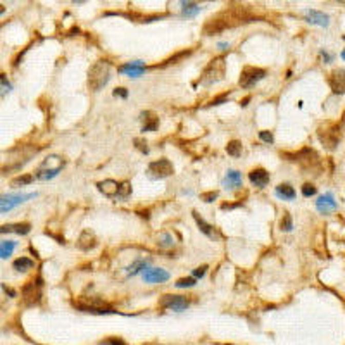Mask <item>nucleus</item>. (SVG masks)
<instances>
[{
  "label": "nucleus",
  "mask_w": 345,
  "mask_h": 345,
  "mask_svg": "<svg viewBox=\"0 0 345 345\" xmlns=\"http://www.w3.org/2000/svg\"><path fill=\"white\" fill-rule=\"evenodd\" d=\"M111 79V64L107 60H97L88 69V88L92 92H100Z\"/></svg>",
  "instance_id": "obj_1"
},
{
  "label": "nucleus",
  "mask_w": 345,
  "mask_h": 345,
  "mask_svg": "<svg viewBox=\"0 0 345 345\" xmlns=\"http://www.w3.org/2000/svg\"><path fill=\"white\" fill-rule=\"evenodd\" d=\"M64 166H66V160L60 157V155H49L47 159H44V163L40 164L38 169H36L35 178L42 179V181H49V179L57 176V174L63 171Z\"/></svg>",
  "instance_id": "obj_2"
},
{
  "label": "nucleus",
  "mask_w": 345,
  "mask_h": 345,
  "mask_svg": "<svg viewBox=\"0 0 345 345\" xmlns=\"http://www.w3.org/2000/svg\"><path fill=\"white\" fill-rule=\"evenodd\" d=\"M238 23H242V16H235L233 12H230V16H228V12H221L219 16L212 17V19L206 23L204 33L207 36H211V35H216V33L225 31L226 28L238 25Z\"/></svg>",
  "instance_id": "obj_3"
},
{
  "label": "nucleus",
  "mask_w": 345,
  "mask_h": 345,
  "mask_svg": "<svg viewBox=\"0 0 345 345\" xmlns=\"http://www.w3.org/2000/svg\"><path fill=\"white\" fill-rule=\"evenodd\" d=\"M225 73H226L225 57L212 59L211 63L207 64V68L204 69V73L200 74V85L202 87H211V85L221 82V79L225 78Z\"/></svg>",
  "instance_id": "obj_4"
},
{
  "label": "nucleus",
  "mask_w": 345,
  "mask_h": 345,
  "mask_svg": "<svg viewBox=\"0 0 345 345\" xmlns=\"http://www.w3.org/2000/svg\"><path fill=\"white\" fill-rule=\"evenodd\" d=\"M74 307L79 311H83V313H88V314H112L116 313L112 307H109L106 302L102 300H97V299H79V300H74L73 302Z\"/></svg>",
  "instance_id": "obj_5"
},
{
  "label": "nucleus",
  "mask_w": 345,
  "mask_h": 345,
  "mask_svg": "<svg viewBox=\"0 0 345 345\" xmlns=\"http://www.w3.org/2000/svg\"><path fill=\"white\" fill-rule=\"evenodd\" d=\"M268 71L262 68H254V66H245L242 69V74H240L238 85L242 88H252L261 82V79L266 78Z\"/></svg>",
  "instance_id": "obj_6"
},
{
  "label": "nucleus",
  "mask_w": 345,
  "mask_h": 345,
  "mask_svg": "<svg viewBox=\"0 0 345 345\" xmlns=\"http://www.w3.org/2000/svg\"><path fill=\"white\" fill-rule=\"evenodd\" d=\"M147 173H149V176L154 178V179H164V178L171 176V174L174 173V166L169 159L163 157V159L152 160L147 168Z\"/></svg>",
  "instance_id": "obj_7"
},
{
  "label": "nucleus",
  "mask_w": 345,
  "mask_h": 345,
  "mask_svg": "<svg viewBox=\"0 0 345 345\" xmlns=\"http://www.w3.org/2000/svg\"><path fill=\"white\" fill-rule=\"evenodd\" d=\"M318 136H319L321 144H323L326 149L333 150L338 145V141H340V128H338V125H332V123H328V125L321 126L319 131H318Z\"/></svg>",
  "instance_id": "obj_8"
},
{
  "label": "nucleus",
  "mask_w": 345,
  "mask_h": 345,
  "mask_svg": "<svg viewBox=\"0 0 345 345\" xmlns=\"http://www.w3.org/2000/svg\"><path fill=\"white\" fill-rule=\"evenodd\" d=\"M36 193H16V195H0V212H9L12 211L14 207L21 206L23 202L30 200V198H35Z\"/></svg>",
  "instance_id": "obj_9"
},
{
  "label": "nucleus",
  "mask_w": 345,
  "mask_h": 345,
  "mask_svg": "<svg viewBox=\"0 0 345 345\" xmlns=\"http://www.w3.org/2000/svg\"><path fill=\"white\" fill-rule=\"evenodd\" d=\"M159 306L163 307V309L176 311V313H181V311H185L187 307L190 306V300H188L187 297H183V295H173V294H168V295H163V299L159 300Z\"/></svg>",
  "instance_id": "obj_10"
},
{
  "label": "nucleus",
  "mask_w": 345,
  "mask_h": 345,
  "mask_svg": "<svg viewBox=\"0 0 345 345\" xmlns=\"http://www.w3.org/2000/svg\"><path fill=\"white\" fill-rule=\"evenodd\" d=\"M328 85L333 93L343 95L345 93V69L343 68L333 69L332 73L328 74Z\"/></svg>",
  "instance_id": "obj_11"
},
{
  "label": "nucleus",
  "mask_w": 345,
  "mask_h": 345,
  "mask_svg": "<svg viewBox=\"0 0 345 345\" xmlns=\"http://www.w3.org/2000/svg\"><path fill=\"white\" fill-rule=\"evenodd\" d=\"M40 297H42V283H40V280H36V281L33 280V281L28 283L25 288H23V299H25V302L28 306L38 304Z\"/></svg>",
  "instance_id": "obj_12"
},
{
  "label": "nucleus",
  "mask_w": 345,
  "mask_h": 345,
  "mask_svg": "<svg viewBox=\"0 0 345 345\" xmlns=\"http://www.w3.org/2000/svg\"><path fill=\"white\" fill-rule=\"evenodd\" d=\"M145 283H164L169 280V273L163 268H147L141 273Z\"/></svg>",
  "instance_id": "obj_13"
},
{
  "label": "nucleus",
  "mask_w": 345,
  "mask_h": 345,
  "mask_svg": "<svg viewBox=\"0 0 345 345\" xmlns=\"http://www.w3.org/2000/svg\"><path fill=\"white\" fill-rule=\"evenodd\" d=\"M117 71L130 78H138L145 73V64L141 63V60H133V63H126V64L119 66Z\"/></svg>",
  "instance_id": "obj_14"
},
{
  "label": "nucleus",
  "mask_w": 345,
  "mask_h": 345,
  "mask_svg": "<svg viewBox=\"0 0 345 345\" xmlns=\"http://www.w3.org/2000/svg\"><path fill=\"white\" fill-rule=\"evenodd\" d=\"M304 17L307 23L311 25H318V26H328L330 25V16L321 11H314V9H307L304 11Z\"/></svg>",
  "instance_id": "obj_15"
},
{
  "label": "nucleus",
  "mask_w": 345,
  "mask_h": 345,
  "mask_svg": "<svg viewBox=\"0 0 345 345\" xmlns=\"http://www.w3.org/2000/svg\"><path fill=\"white\" fill-rule=\"evenodd\" d=\"M269 173L266 171V169H262V168H256V169H252V171L249 173V179H250V183H252L254 187H257V188H264L269 183Z\"/></svg>",
  "instance_id": "obj_16"
},
{
  "label": "nucleus",
  "mask_w": 345,
  "mask_h": 345,
  "mask_svg": "<svg viewBox=\"0 0 345 345\" xmlns=\"http://www.w3.org/2000/svg\"><path fill=\"white\" fill-rule=\"evenodd\" d=\"M316 209H318L321 214H328V212L337 209V202H335L332 193H324V195H321L318 200H316Z\"/></svg>",
  "instance_id": "obj_17"
},
{
  "label": "nucleus",
  "mask_w": 345,
  "mask_h": 345,
  "mask_svg": "<svg viewBox=\"0 0 345 345\" xmlns=\"http://www.w3.org/2000/svg\"><path fill=\"white\" fill-rule=\"evenodd\" d=\"M98 192L104 193L109 198H117V190H119V183L114 179H104V181L97 183Z\"/></svg>",
  "instance_id": "obj_18"
},
{
  "label": "nucleus",
  "mask_w": 345,
  "mask_h": 345,
  "mask_svg": "<svg viewBox=\"0 0 345 345\" xmlns=\"http://www.w3.org/2000/svg\"><path fill=\"white\" fill-rule=\"evenodd\" d=\"M193 214V219H195V223H197V226H198V230L202 231V233L206 235V237H209V238H219V233H217V230L214 228V226H211L209 223H206L204 221V217H200L198 216V212L197 211H193L192 212Z\"/></svg>",
  "instance_id": "obj_19"
},
{
  "label": "nucleus",
  "mask_w": 345,
  "mask_h": 345,
  "mask_svg": "<svg viewBox=\"0 0 345 345\" xmlns=\"http://www.w3.org/2000/svg\"><path fill=\"white\" fill-rule=\"evenodd\" d=\"M95 245H97L95 233L90 231V230H83L82 235H79V238H78V247L82 250H92Z\"/></svg>",
  "instance_id": "obj_20"
},
{
  "label": "nucleus",
  "mask_w": 345,
  "mask_h": 345,
  "mask_svg": "<svg viewBox=\"0 0 345 345\" xmlns=\"http://www.w3.org/2000/svg\"><path fill=\"white\" fill-rule=\"evenodd\" d=\"M242 173L235 171V169H231V171L226 173V176L223 179V185L225 188H228V190H235V188H240L242 187Z\"/></svg>",
  "instance_id": "obj_21"
},
{
  "label": "nucleus",
  "mask_w": 345,
  "mask_h": 345,
  "mask_svg": "<svg viewBox=\"0 0 345 345\" xmlns=\"http://www.w3.org/2000/svg\"><path fill=\"white\" fill-rule=\"evenodd\" d=\"M140 119L144 121V126H141V131H155L159 126V117L150 111H145L140 114Z\"/></svg>",
  "instance_id": "obj_22"
},
{
  "label": "nucleus",
  "mask_w": 345,
  "mask_h": 345,
  "mask_svg": "<svg viewBox=\"0 0 345 345\" xmlns=\"http://www.w3.org/2000/svg\"><path fill=\"white\" fill-rule=\"evenodd\" d=\"M31 225L30 223H11L0 226V233H16V235H26L30 233Z\"/></svg>",
  "instance_id": "obj_23"
},
{
  "label": "nucleus",
  "mask_w": 345,
  "mask_h": 345,
  "mask_svg": "<svg viewBox=\"0 0 345 345\" xmlns=\"http://www.w3.org/2000/svg\"><path fill=\"white\" fill-rule=\"evenodd\" d=\"M275 193L281 200H294L295 198V190L290 183H280V185L275 188Z\"/></svg>",
  "instance_id": "obj_24"
},
{
  "label": "nucleus",
  "mask_w": 345,
  "mask_h": 345,
  "mask_svg": "<svg viewBox=\"0 0 345 345\" xmlns=\"http://www.w3.org/2000/svg\"><path fill=\"white\" fill-rule=\"evenodd\" d=\"M200 12V6L197 2H181V14L187 17H193Z\"/></svg>",
  "instance_id": "obj_25"
},
{
  "label": "nucleus",
  "mask_w": 345,
  "mask_h": 345,
  "mask_svg": "<svg viewBox=\"0 0 345 345\" xmlns=\"http://www.w3.org/2000/svg\"><path fill=\"white\" fill-rule=\"evenodd\" d=\"M149 259H138V261H135L131 266L128 268V275L133 276V275H138V273H144L145 269L149 268Z\"/></svg>",
  "instance_id": "obj_26"
},
{
  "label": "nucleus",
  "mask_w": 345,
  "mask_h": 345,
  "mask_svg": "<svg viewBox=\"0 0 345 345\" xmlns=\"http://www.w3.org/2000/svg\"><path fill=\"white\" fill-rule=\"evenodd\" d=\"M16 242H11V240H6V242H0V259H7L9 256H12L14 249H16Z\"/></svg>",
  "instance_id": "obj_27"
},
{
  "label": "nucleus",
  "mask_w": 345,
  "mask_h": 345,
  "mask_svg": "<svg viewBox=\"0 0 345 345\" xmlns=\"http://www.w3.org/2000/svg\"><path fill=\"white\" fill-rule=\"evenodd\" d=\"M226 152H228V155H231V157H240V155H242V141H238V140L228 141Z\"/></svg>",
  "instance_id": "obj_28"
},
{
  "label": "nucleus",
  "mask_w": 345,
  "mask_h": 345,
  "mask_svg": "<svg viewBox=\"0 0 345 345\" xmlns=\"http://www.w3.org/2000/svg\"><path fill=\"white\" fill-rule=\"evenodd\" d=\"M14 269L16 271H28V269H31L33 266H35V262L31 261V259H28V257H19V259H16L14 261Z\"/></svg>",
  "instance_id": "obj_29"
},
{
  "label": "nucleus",
  "mask_w": 345,
  "mask_h": 345,
  "mask_svg": "<svg viewBox=\"0 0 345 345\" xmlns=\"http://www.w3.org/2000/svg\"><path fill=\"white\" fill-rule=\"evenodd\" d=\"M131 195V183L130 181H121L119 183V190H117V198L125 200Z\"/></svg>",
  "instance_id": "obj_30"
},
{
  "label": "nucleus",
  "mask_w": 345,
  "mask_h": 345,
  "mask_svg": "<svg viewBox=\"0 0 345 345\" xmlns=\"http://www.w3.org/2000/svg\"><path fill=\"white\" fill-rule=\"evenodd\" d=\"M33 181V176L31 174H23V176H17L12 179V187L17 188V187H25V185H30Z\"/></svg>",
  "instance_id": "obj_31"
},
{
  "label": "nucleus",
  "mask_w": 345,
  "mask_h": 345,
  "mask_svg": "<svg viewBox=\"0 0 345 345\" xmlns=\"http://www.w3.org/2000/svg\"><path fill=\"white\" fill-rule=\"evenodd\" d=\"M280 228L283 231H292L294 230V223H292V216L288 212H283V217L280 221Z\"/></svg>",
  "instance_id": "obj_32"
},
{
  "label": "nucleus",
  "mask_w": 345,
  "mask_h": 345,
  "mask_svg": "<svg viewBox=\"0 0 345 345\" xmlns=\"http://www.w3.org/2000/svg\"><path fill=\"white\" fill-rule=\"evenodd\" d=\"M159 247H163V249H166V247H173V237L169 233H163V235H159Z\"/></svg>",
  "instance_id": "obj_33"
},
{
  "label": "nucleus",
  "mask_w": 345,
  "mask_h": 345,
  "mask_svg": "<svg viewBox=\"0 0 345 345\" xmlns=\"http://www.w3.org/2000/svg\"><path fill=\"white\" fill-rule=\"evenodd\" d=\"M195 283H197L195 278H179L174 285L178 288H192V287H195Z\"/></svg>",
  "instance_id": "obj_34"
},
{
  "label": "nucleus",
  "mask_w": 345,
  "mask_h": 345,
  "mask_svg": "<svg viewBox=\"0 0 345 345\" xmlns=\"http://www.w3.org/2000/svg\"><path fill=\"white\" fill-rule=\"evenodd\" d=\"M217 197H219V192H214V190H212V192H206V193H202V195H200L202 200L207 202V204H211V202H214Z\"/></svg>",
  "instance_id": "obj_35"
},
{
  "label": "nucleus",
  "mask_w": 345,
  "mask_h": 345,
  "mask_svg": "<svg viewBox=\"0 0 345 345\" xmlns=\"http://www.w3.org/2000/svg\"><path fill=\"white\" fill-rule=\"evenodd\" d=\"M302 195H304V197L316 195V187L311 185V183H304V185H302Z\"/></svg>",
  "instance_id": "obj_36"
},
{
  "label": "nucleus",
  "mask_w": 345,
  "mask_h": 345,
  "mask_svg": "<svg viewBox=\"0 0 345 345\" xmlns=\"http://www.w3.org/2000/svg\"><path fill=\"white\" fill-rule=\"evenodd\" d=\"M259 138H261L264 144H273V141H275V136H273L271 131H268V130L259 131Z\"/></svg>",
  "instance_id": "obj_37"
},
{
  "label": "nucleus",
  "mask_w": 345,
  "mask_h": 345,
  "mask_svg": "<svg viewBox=\"0 0 345 345\" xmlns=\"http://www.w3.org/2000/svg\"><path fill=\"white\" fill-rule=\"evenodd\" d=\"M9 90H11V83L7 82V78L4 74H0V95L9 92Z\"/></svg>",
  "instance_id": "obj_38"
},
{
  "label": "nucleus",
  "mask_w": 345,
  "mask_h": 345,
  "mask_svg": "<svg viewBox=\"0 0 345 345\" xmlns=\"http://www.w3.org/2000/svg\"><path fill=\"white\" fill-rule=\"evenodd\" d=\"M135 145H136V149H138L140 152L149 154V147H147V141H145V140H141V138H135Z\"/></svg>",
  "instance_id": "obj_39"
},
{
  "label": "nucleus",
  "mask_w": 345,
  "mask_h": 345,
  "mask_svg": "<svg viewBox=\"0 0 345 345\" xmlns=\"http://www.w3.org/2000/svg\"><path fill=\"white\" fill-rule=\"evenodd\" d=\"M112 95H114V97H121V98H126V97H128V90L119 87V88H116L114 92H112Z\"/></svg>",
  "instance_id": "obj_40"
},
{
  "label": "nucleus",
  "mask_w": 345,
  "mask_h": 345,
  "mask_svg": "<svg viewBox=\"0 0 345 345\" xmlns=\"http://www.w3.org/2000/svg\"><path fill=\"white\" fill-rule=\"evenodd\" d=\"M206 271H207V266H200V268H197V269H193V278H204V275H206Z\"/></svg>",
  "instance_id": "obj_41"
},
{
  "label": "nucleus",
  "mask_w": 345,
  "mask_h": 345,
  "mask_svg": "<svg viewBox=\"0 0 345 345\" xmlns=\"http://www.w3.org/2000/svg\"><path fill=\"white\" fill-rule=\"evenodd\" d=\"M100 345H128L126 342H123L121 338H109L106 342H102Z\"/></svg>",
  "instance_id": "obj_42"
},
{
  "label": "nucleus",
  "mask_w": 345,
  "mask_h": 345,
  "mask_svg": "<svg viewBox=\"0 0 345 345\" xmlns=\"http://www.w3.org/2000/svg\"><path fill=\"white\" fill-rule=\"evenodd\" d=\"M226 98H228V95H219V97H216V98H212V100L209 102V106H219V104H223Z\"/></svg>",
  "instance_id": "obj_43"
},
{
  "label": "nucleus",
  "mask_w": 345,
  "mask_h": 345,
  "mask_svg": "<svg viewBox=\"0 0 345 345\" xmlns=\"http://www.w3.org/2000/svg\"><path fill=\"white\" fill-rule=\"evenodd\" d=\"M217 47H219L221 50H228L230 49V44H228V42H221V44H217Z\"/></svg>",
  "instance_id": "obj_44"
},
{
  "label": "nucleus",
  "mask_w": 345,
  "mask_h": 345,
  "mask_svg": "<svg viewBox=\"0 0 345 345\" xmlns=\"http://www.w3.org/2000/svg\"><path fill=\"white\" fill-rule=\"evenodd\" d=\"M4 11H6V9H4L2 6H0V14H4Z\"/></svg>",
  "instance_id": "obj_45"
},
{
  "label": "nucleus",
  "mask_w": 345,
  "mask_h": 345,
  "mask_svg": "<svg viewBox=\"0 0 345 345\" xmlns=\"http://www.w3.org/2000/svg\"><path fill=\"white\" fill-rule=\"evenodd\" d=\"M342 57H343V59H345V50H343V52H342Z\"/></svg>",
  "instance_id": "obj_46"
},
{
  "label": "nucleus",
  "mask_w": 345,
  "mask_h": 345,
  "mask_svg": "<svg viewBox=\"0 0 345 345\" xmlns=\"http://www.w3.org/2000/svg\"><path fill=\"white\" fill-rule=\"evenodd\" d=\"M343 40H345V36H343Z\"/></svg>",
  "instance_id": "obj_47"
}]
</instances>
